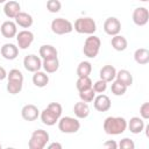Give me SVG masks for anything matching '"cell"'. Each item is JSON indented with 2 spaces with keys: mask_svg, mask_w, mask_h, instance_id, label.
<instances>
[{
  "mask_svg": "<svg viewBox=\"0 0 149 149\" xmlns=\"http://www.w3.org/2000/svg\"><path fill=\"white\" fill-rule=\"evenodd\" d=\"M47 9L50 13H58L62 9V3L59 0H48L47 1Z\"/></svg>",
  "mask_w": 149,
  "mask_h": 149,
  "instance_id": "d6a6232c",
  "label": "cell"
},
{
  "mask_svg": "<svg viewBox=\"0 0 149 149\" xmlns=\"http://www.w3.org/2000/svg\"><path fill=\"white\" fill-rule=\"evenodd\" d=\"M102 127L107 135H120L127 129V120L122 116H107Z\"/></svg>",
  "mask_w": 149,
  "mask_h": 149,
  "instance_id": "6da1fadb",
  "label": "cell"
},
{
  "mask_svg": "<svg viewBox=\"0 0 149 149\" xmlns=\"http://www.w3.org/2000/svg\"><path fill=\"white\" fill-rule=\"evenodd\" d=\"M23 66L24 69L28 71V72H36L38 70H41L42 68V59L41 57L31 54V55H28L23 58Z\"/></svg>",
  "mask_w": 149,
  "mask_h": 149,
  "instance_id": "30bf717a",
  "label": "cell"
},
{
  "mask_svg": "<svg viewBox=\"0 0 149 149\" xmlns=\"http://www.w3.org/2000/svg\"><path fill=\"white\" fill-rule=\"evenodd\" d=\"M0 33L6 38H13L17 34V26L14 21L7 20V21L2 22V24L0 27Z\"/></svg>",
  "mask_w": 149,
  "mask_h": 149,
  "instance_id": "4fadbf2b",
  "label": "cell"
},
{
  "mask_svg": "<svg viewBox=\"0 0 149 149\" xmlns=\"http://www.w3.org/2000/svg\"><path fill=\"white\" fill-rule=\"evenodd\" d=\"M58 129L64 134H74L80 129V122L77 118L63 116L58 120Z\"/></svg>",
  "mask_w": 149,
  "mask_h": 149,
  "instance_id": "5b68a950",
  "label": "cell"
},
{
  "mask_svg": "<svg viewBox=\"0 0 149 149\" xmlns=\"http://www.w3.org/2000/svg\"><path fill=\"white\" fill-rule=\"evenodd\" d=\"M73 113L77 119H86L90 115V107L87 102L84 101H78L73 106Z\"/></svg>",
  "mask_w": 149,
  "mask_h": 149,
  "instance_id": "ffe728a7",
  "label": "cell"
},
{
  "mask_svg": "<svg viewBox=\"0 0 149 149\" xmlns=\"http://www.w3.org/2000/svg\"><path fill=\"white\" fill-rule=\"evenodd\" d=\"M92 72V64L87 61H83L77 66V76L78 77H88Z\"/></svg>",
  "mask_w": 149,
  "mask_h": 149,
  "instance_id": "4316f807",
  "label": "cell"
},
{
  "mask_svg": "<svg viewBox=\"0 0 149 149\" xmlns=\"http://www.w3.org/2000/svg\"><path fill=\"white\" fill-rule=\"evenodd\" d=\"M15 23H16V26H19L21 28H30L34 23V19L30 14H28L26 12H20L15 16Z\"/></svg>",
  "mask_w": 149,
  "mask_h": 149,
  "instance_id": "ac0fdd59",
  "label": "cell"
},
{
  "mask_svg": "<svg viewBox=\"0 0 149 149\" xmlns=\"http://www.w3.org/2000/svg\"><path fill=\"white\" fill-rule=\"evenodd\" d=\"M1 56L7 61H13L19 56V47L13 43H5L0 49Z\"/></svg>",
  "mask_w": 149,
  "mask_h": 149,
  "instance_id": "5bb4252c",
  "label": "cell"
},
{
  "mask_svg": "<svg viewBox=\"0 0 149 149\" xmlns=\"http://www.w3.org/2000/svg\"><path fill=\"white\" fill-rule=\"evenodd\" d=\"M73 29L78 34H86V35H93L97 31V23L92 17L84 16L78 17L74 21Z\"/></svg>",
  "mask_w": 149,
  "mask_h": 149,
  "instance_id": "7a4b0ae2",
  "label": "cell"
},
{
  "mask_svg": "<svg viewBox=\"0 0 149 149\" xmlns=\"http://www.w3.org/2000/svg\"><path fill=\"white\" fill-rule=\"evenodd\" d=\"M92 85H93V83H92V79L90 78V76L88 77H78V79L76 81V87H77L78 92L90 88V87H92Z\"/></svg>",
  "mask_w": 149,
  "mask_h": 149,
  "instance_id": "f1b7e54d",
  "label": "cell"
},
{
  "mask_svg": "<svg viewBox=\"0 0 149 149\" xmlns=\"http://www.w3.org/2000/svg\"><path fill=\"white\" fill-rule=\"evenodd\" d=\"M111 44H112V48L116 51H125L128 47V41L125 36L118 34V35H114L112 36V40H111Z\"/></svg>",
  "mask_w": 149,
  "mask_h": 149,
  "instance_id": "7402d4cb",
  "label": "cell"
},
{
  "mask_svg": "<svg viewBox=\"0 0 149 149\" xmlns=\"http://www.w3.org/2000/svg\"><path fill=\"white\" fill-rule=\"evenodd\" d=\"M134 59L140 65H146L149 63V50L146 48H139L134 52Z\"/></svg>",
  "mask_w": 149,
  "mask_h": 149,
  "instance_id": "cb8c5ba5",
  "label": "cell"
},
{
  "mask_svg": "<svg viewBox=\"0 0 149 149\" xmlns=\"http://www.w3.org/2000/svg\"><path fill=\"white\" fill-rule=\"evenodd\" d=\"M94 97H95V92H94V90L92 87L86 88V90L79 92V98L84 102H92Z\"/></svg>",
  "mask_w": 149,
  "mask_h": 149,
  "instance_id": "f546056e",
  "label": "cell"
},
{
  "mask_svg": "<svg viewBox=\"0 0 149 149\" xmlns=\"http://www.w3.org/2000/svg\"><path fill=\"white\" fill-rule=\"evenodd\" d=\"M31 79H33V84L36 87H45L49 83V76L47 74V72H43L41 70L34 72Z\"/></svg>",
  "mask_w": 149,
  "mask_h": 149,
  "instance_id": "603a6c76",
  "label": "cell"
},
{
  "mask_svg": "<svg viewBox=\"0 0 149 149\" xmlns=\"http://www.w3.org/2000/svg\"><path fill=\"white\" fill-rule=\"evenodd\" d=\"M1 148H2V146H1V143H0V149H1Z\"/></svg>",
  "mask_w": 149,
  "mask_h": 149,
  "instance_id": "7bdbcfd3",
  "label": "cell"
},
{
  "mask_svg": "<svg viewBox=\"0 0 149 149\" xmlns=\"http://www.w3.org/2000/svg\"><path fill=\"white\" fill-rule=\"evenodd\" d=\"M22 87H23V83H19V81H8L7 83V91L9 94L12 95H15L17 93H20L22 91Z\"/></svg>",
  "mask_w": 149,
  "mask_h": 149,
  "instance_id": "1f68e13d",
  "label": "cell"
},
{
  "mask_svg": "<svg viewBox=\"0 0 149 149\" xmlns=\"http://www.w3.org/2000/svg\"><path fill=\"white\" fill-rule=\"evenodd\" d=\"M51 112H54L58 118H61L62 116V112H63V107H62V105L61 104H58V102H50L48 106H47Z\"/></svg>",
  "mask_w": 149,
  "mask_h": 149,
  "instance_id": "d590c367",
  "label": "cell"
},
{
  "mask_svg": "<svg viewBox=\"0 0 149 149\" xmlns=\"http://www.w3.org/2000/svg\"><path fill=\"white\" fill-rule=\"evenodd\" d=\"M49 140H50V136L47 130L36 129L31 133L30 140L28 142V148L29 149H43L47 147Z\"/></svg>",
  "mask_w": 149,
  "mask_h": 149,
  "instance_id": "3957f363",
  "label": "cell"
},
{
  "mask_svg": "<svg viewBox=\"0 0 149 149\" xmlns=\"http://www.w3.org/2000/svg\"><path fill=\"white\" fill-rule=\"evenodd\" d=\"M111 106H112V102L109 97L104 93L95 95L93 99V107L98 112H107L111 108Z\"/></svg>",
  "mask_w": 149,
  "mask_h": 149,
  "instance_id": "8fae6325",
  "label": "cell"
},
{
  "mask_svg": "<svg viewBox=\"0 0 149 149\" xmlns=\"http://www.w3.org/2000/svg\"><path fill=\"white\" fill-rule=\"evenodd\" d=\"M21 116L26 121H35L40 116V111L37 106L33 104H27L21 109Z\"/></svg>",
  "mask_w": 149,
  "mask_h": 149,
  "instance_id": "7c38bea8",
  "label": "cell"
},
{
  "mask_svg": "<svg viewBox=\"0 0 149 149\" xmlns=\"http://www.w3.org/2000/svg\"><path fill=\"white\" fill-rule=\"evenodd\" d=\"M16 42H17L19 49L26 50L34 42V34L30 30H26V29L21 30V31H19L16 34Z\"/></svg>",
  "mask_w": 149,
  "mask_h": 149,
  "instance_id": "ba28073f",
  "label": "cell"
},
{
  "mask_svg": "<svg viewBox=\"0 0 149 149\" xmlns=\"http://www.w3.org/2000/svg\"><path fill=\"white\" fill-rule=\"evenodd\" d=\"M38 55H40V57L42 59H51V58H56L57 57L58 51L51 44H43V45L40 47Z\"/></svg>",
  "mask_w": 149,
  "mask_h": 149,
  "instance_id": "d6986e66",
  "label": "cell"
},
{
  "mask_svg": "<svg viewBox=\"0 0 149 149\" xmlns=\"http://www.w3.org/2000/svg\"><path fill=\"white\" fill-rule=\"evenodd\" d=\"M21 12V6L17 1L10 0L6 1L3 6V13L8 19H15V16Z\"/></svg>",
  "mask_w": 149,
  "mask_h": 149,
  "instance_id": "2e32d148",
  "label": "cell"
},
{
  "mask_svg": "<svg viewBox=\"0 0 149 149\" xmlns=\"http://www.w3.org/2000/svg\"><path fill=\"white\" fill-rule=\"evenodd\" d=\"M118 148L120 149H134L135 148V143L133 140H130L129 137H123L119 144H118Z\"/></svg>",
  "mask_w": 149,
  "mask_h": 149,
  "instance_id": "e575fe53",
  "label": "cell"
},
{
  "mask_svg": "<svg viewBox=\"0 0 149 149\" xmlns=\"http://www.w3.org/2000/svg\"><path fill=\"white\" fill-rule=\"evenodd\" d=\"M132 19H133V22L136 26L143 27L149 21V10L146 7H136L133 12Z\"/></svg>",
  "mask_w": 149,
  "mask_h": 149,
  "instance_id": "9c48e42d",
  "label": "cell"
},
{
  "mask_svg": "<svg viewBox=\"0 0 149 149\" xmlns=\"http://www.w3.org/2000/svg\"><path fill=\"white\" fill-rule=\"evenodd\" d=\"M115 79L119 80V81H121L122 84H125L127 87L132 86V84H133V74L128 70H126V69H122V70L116 71Z\"/></svg>",
  "mask_w": 149,
  "mask_h": 149,
  "instance_id": "484cf974",
  "label": "cell"
},
{
  "mask_svg": "<svg viewBox=\"0 0 149 149\" xmlns=\"http://www.w3.org/2000/svg\"><path fill=\"white\" fill-rule=\"evenodd\" d=\"M102 147L107 149H118V143L114 140H108L102 144Z\"/></svg>",
  "mask_w": 149,
  "mask_h": 149,
  "instance_id": "74e56055",
  "label": "cell"
},
{
  "mask_svg": "<svg viewBox=\"0 0 149 149\" xmlns=\"http://www.w3.org/2000/svg\"><path fill=\"white\" fill-rule=\"evenodd\" d=\"M127 88H128V87H127L125 84H122L121 81H119V80H116V79H114V80L112 81L111 91H112V93H113L114 95H116V97L123 95V94L126 93Z\"/></svg>",
  "mask_w": 149,
  "mask_h": 149,
  "instance_id": "83f0119b",
  "label": "cell"
},
{
  "mask_svg": "<svg viewBox=\"0 0 149 149\" xmlns=\"http://www.w3.org/2000/svg\"><path fill=\"white\" fill-rule=\"evenodd\" d=\"M42 68H43L44 72H47V73H55L59 68L58 57L51 58V59H43L42 61Z\"/></svg>",
  "mask_w": 149,
  "mask_h": 149,
  "instance_id": "d4e9b609",
  "label": "cell"
},
{
  "mask_svg": "<svg viewBox=\"0 0 149 149\" xmlns=\"http://www.w3.org/2000/svg\"><path fill=\"white\" fill-rule=\"evenodd\" d=\"M7 80L8 81H19L23 83V74L19 69H12L7 73Z\"/></svg>",
  "mask_w": 149,
  "mask_h": 149,
  "instance_id": "4dcf8cb0",
  "label": "cell"
},
{
  "mask_svg": "<svg viewBox=\"0 0 149 149\" xmlns=\"http://www.w3.org/2000/svg\"><path fill=\"white\" fill-rule=\"evenodd\" d=\"M139 1H142V2H147V1H149V0H139Z\"/></svg>",
  "mask_w": 149,
  "mask_h": 149,
  "instance_id": "b9f144b4",
  "label": "cell"
},
{
  "mask_svg": "<svg viewBox=\"0 0 149 149\" xmlns=\"http://www.w3.org/2000/svg\"><path fill=\"white\" fill-rule=\"evenodd\" d=\"M50 28H51V31L56 35H65V34H70L73 30V24L71 21L66 19L57 17L51 21Z\"/></svg>",
  "mask_w": 149,
  "mask_h": 149,
  "instance_id": "8992f818",
  "label": "cell"
},
{
  "mask_svg": "<svg viewBox=\"0 0 149 149\" xmlns=\"http://www.w3.org/2000/svg\"><path fill=\"white\" fill-rule=\"evenodd\" d=\"M100 47H101V41L98 36L93 35H88V37H86L85 42H84V47H83V54L87 57V58H95L100 51Z\"/></svg>",
  "mask_w": 149,
  "mask_h": 149,
  "instance_id": "277c9868",
  "label": "cell"
},
{
  "mask_svg": "<svg viewBox=\"0 0 149 149\" xmlns=\"http://www.w3.org/2000/svg\"><path fill=\"white\" fill-rule=\"evenodd\" d=\"M104 31L109 36H114V35L120 34V31H121L120 20L118 17H114V16L107 17L104 22Z\"/></svg>",
  "mask_w": 149,
  "mask_h": 149,
  "instance_id": "52a82bcc",
  "label": "cell"
},
{
  "mask_svg": "<svg viewBox=\"0 0 149 149\" xmlns=\"http://www.w3.org/2000/svg\"><path fill=\"white\" fill-rule=\"evenodd\" d=\"M48 149H62V144L58 142H52L50 144H47Z\"/></svg>",
  "mask_w": 149,
  "mask_h": 149,
  "instance_id": "f35d334b",
  "label": "cell"
},
{
  "mask_svg": "<svg viewBox=\"0 0 149 149\" xmlns=\"http://www.w3.org/2000/svg\"><path fill=\"white\" fill-rule=\"evenodd\" d=\"M40 118H41L42 123L45 125V126H54V125H56V123L58 122V120H59V118H58L54 112H51L48 107H45V108L40 113Z\"/></svg>",
  "mask_w": 149,
  "mask_h": 149,
  "instance_id": "e0dca14e",
  "label": "cell"
},
{
  "mask_svg": "<svg viewBox=\"0 0 149 149\" xmlns=\"http://www.w3.org/2000/svg\"><path fill=\"white\" fill-rule=\"evenodd\" d=\"M99 76H100V79L105 80L106 83H111V81H113L115 79L116 70H115V68L113 65H104L100 69Z\"/></svg>",
  "mask_w": 149,
  "mask_h": 149,
  "instance_id": "44dd1931",
  "label": "cell"
},
{
  "mask_svg": "<svg viewBox=\"0 0 149 149\" xmlns=\"http://www.w3.org/2000/svg\"><path fill=\"white\" fill-rule=\"evenodd\" d=\"M6 78H7V71L5 70L3 66L0 65V80H3V79H6Z\"/></svg>",
  "mask_w": 149,
  "mask_h": 149,
  "instance_id": "ab89813d",
  "label": "cell"
},
{
  "mask_svg": "<svg viewBox=\"0 0 149 149\" xmlns=\"http://www.w3.org/2000/svg\"><path fill=\"white\" fill-rule=\"evenodd\" d=\"M140 116L143 120L149 119V102H143L140 107Z\"/></svg>",
  "mask_w": 149,
  "mask_h": 149,
  "instance_id": "8d00e7d4",
  "label": "cell"
},
{
  "mask_svg": "<svg viewBox=\"0 0 149 149\" xmlns=\"http://www.w3.org/2000/svg\"><path fill=\"white\" fill-rule=\"evenodd\" d=\"M144 120L141 116H133L129 121H127V128L133 134H140L144 130Z\"/></svg>",
  "mask_w": 149,
  "mask_h": 149,
  "instance_id": "9a60e30c",
  "label": "cell"
},
{
  "mask_svg": "<svg viewBox=\"0 0 149 149\" xmlns=\"http://www.w3.org/2000/svg\"><path fill=\"white\" fill-rule=\"evenodd\" d=\"M7 0H0V3H5Z\"/></svg>",
  "mask_w": 149,
  "mask_h": 149,
  "instance_id": "60d3db41",
  "label": "cell"
},
{
  "mask_svg": "<svg viewBox=\"0 0 149 149\" xmlns=\"http://www.w3.org/2000/svg\"><path fill=\"white\" fill-rule=\"evenodd\" d=\"M92 88L94 90L95 93H104L107 90V83L102 79H99L92 85Z\"/></svg>",
  "mask_w": 149,
  "mask_h": 149,
  "instance_id": "836d02e7",
  "label": "cell"
}]
</instances>
